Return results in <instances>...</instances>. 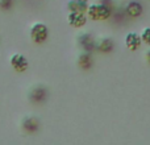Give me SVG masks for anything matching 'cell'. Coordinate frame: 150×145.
<instances>
[{"label": "cell", "mask_w": 150, "mask_h": 145, "mask_svg": "<svg viewBox=\"0 0 150 145\" xmlns=\"http://www.w3.org/2000/svg\"><path fill=\"white\" fill-rule=\"evenodd\" d=\"M112 8L105 3H92L88 4L87 17L92 21H108L112 17Z\"/></svg>", "instance_id": "obj_1"}, {"label": "cell", "mask_w": 150, "mask_h": 145, "mask_svg": "<svg viewBox=\"0 0 150 145\" xmlns=\"http://www.w3.org/2000/svg\"><path fill=\"white\" fill-rule=\"evenodd\" d=\"M30 40L37 45L45 44L46 40L49 38V28L44 23H34L30 28Z\"/></svg>", "instance_id": "obj_2"}, {"label": "cell", "mask_w": 150, "mask_h": 145, "mask_svg": "<svg viewBox=\"0 0 150 145\" xmlns=\"http://www.w3.org/2000/svg\"><path fill=\"white\" fill-rule=\"evenodd\" d=\"M9 63L12 66V69L17 72H25L29 69V61L21 53H15L11 55L9 58Z\"/></svg>", "instance_id": "obj_3"}, {"label": "cell", "mask_w": 150, "mask_h": 145, "mask_svg": "<svg viewBox=\"0 0 150 145\" xmlns=\"http://www.w3.org/2000/svg\"><path fill=\"white\" fill-rule=\"evenodd\" d=\"M125 16L129 18H138L144 13V5L137 0H130L124 7Z\"/></svg>", "instance_id": "obj_4"}, {"label": "cell", "mask_w": 150, "mask_h": 145, "mask_svg": "<svg viewBox=\"0 0 150 145\" xmlns=\"http://www.w3.org/2000/svg\"><path fill=\"white\" fill-rule=\"evenodd\" d=\"M88 17L84 12H69L67 15V24L71 28L80 29L87 24Z\"/></svg>", "instance_id": "obj_5"}, {"label": "cell", "mask_w": 150, "mask_h": 145, "mask_svg": "<svg viewBox=\"0 0 150 145\" xmlns=\"http://www.w3.org/2000/svg\"><path fill=\"white\" fill-rule=\"evenodd\" d=\"M124 42H125L127 49L130 50V52H133V53L140 50V48L142 46L141 36H140V33H137V32H129V33H127Z\"/></svg>", "instance_id": "obj_6"}, {"label": "cell", "mask_w": 150, "mask_h": 145, "mask_svg": "<svg viewBox=\"0 0 150 145\" xmlns=\"http://www.w3.org/2000/svg\"><path fill=\"white\" fill-rule=\"evenodd\" d=\"M78 44H79V46L82 48L83 52L92 53L93 50H95V46H96V40L92 34L83 33L78 37Z\"/></svg>", "instance_id": "obj_7"}, {"label": "cell", "mask_w": 150, "mask_h": 145, "mask_svg": "<svg viewBox=\"0 0 150 145\" xmlns=\"http://www.w3.org/2000/svg\"><path fill=\"white\" fill-rule=\"evenodd\" d=\"M115 49V42L112 38L109 37H103V38H99L96 40V46H95V50L101 54H109L112 53Z\"/></svg>", "instance_id": "obj_8"}, {"label": "cell", "mask_w": 150, "mask_h": 145, "mask_svg": "<svg viewBox=\"0 0 150 145\" xmlns=\"http://www.w3.org/2000/svg\"><path fill=\"white\" fill-rule=\"evenodd\" d=\"M78 66H79L82 70H90L91 68L93 66V57L92 53L90 52H83L79 54L78 57Z\"/></svg>", "instance_id": "obj_9"}, {"label": "cell", "mask_w": 150, "mask_h": 145, "mask_svg": "<svg viewBox=\"0 0 150 145\" xmlns=\"http://www.w3.org/2000/svg\"><path fill=\"white\" fill-rule=\"evenodd\" d=\"M88 3L82 1V0H70L67 3V11L69 12H87Z\"/></svg>", "instance_id": "obj_10"}, {"label": "cell", "mask_w": 150, "mask_h": 145, "mask_svg": "<svg viewBox=\"0 0 150 145\" xmlns=\"http://www.w3.org/2000/svg\"><path fill=\"white\" fill-rule=\"evenodd\" d=\"M38 127H40L38 120L34 119V117H26L23 122V129L28 133H34L38 129Z\"/></svg>", "instance_id": "obj_11"}, {"label": "cell", "mask_w": 150, "mask_h": 145, "mask_svg": "<svg viewBox=\"0 0 150 145\" xmlns=\"http://www.w3.org/2000/svg\"><path fill=\"white\" fill-rule=\"evenodd\" d=\"M30 98L33 102L40 103V102H44L46 98V90L44 87H36L30 94Z\"/></svg>", "instance_id": "obj_12"}, {"label": "cell", "mask_w": 150, "mask_h": 145, "mask_svg": "<svg viewBox=\"0 0 150 145\" xmlns=\"http://www.w3.org/2000/svg\"><path fill=\"white\" fill-rule=\"evenodd\" d=\"M140 36H141V41H142V44H145L146 46L150 48V26L144 28L142 31H141Z\"/></svg>", "instance_id": "obj_13"}, {"label": "cell", "mask_w": 150, "mask_h": 145, "mask_svg": "<svg viewBox=\"0 0 150 145\" xmlns=\"http://www.w3.org/2000/svg\"><path fill=\"white\" fill-rule=\"evenodd\" d=\"M12 5H13V0H0V9L1 11L11 9Z\"/></svg>", "instance_id": "obj_14"}, {"label": "cell", "mask_w": 150, "mask_h": 145, "mask_svg": "<svg viewBox=\"0 0 150 145\" xmlns=\"http://www.w3.org/2000/svg\"><path fill=\"white\" fill-rule=\"evenodd\" d=\"M145 58H146V61H148V63L150 65V49L146 52V54H145Z\"/></svg>", "instance_id": "obj_15"}, {"label": "cell", "mask_w": 150, "mask_h": 145, "mask_svg": "<svg viewBox=\"0 0 150 145\" xmlns=\"http://www.w3.org/2000/svg\"><path fill=\"white\" fill-rule=\"evenodd\" d=\"M82 1H87V3H88V1H90V0H82Z\"/></svg>", "instance_id": "obj_16"}]
</instances>
